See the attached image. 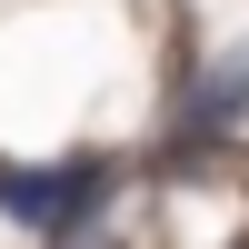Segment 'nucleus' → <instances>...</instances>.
Returning <instances> with one entry per match:
<instances>
[{
	"instance_id": "f257e3e1",
	"label": "nucleus",
	"mask_w": 249,
	"mask_h": 249,
	"mask_svg": "<svg viewBox=\"0 0 249 249\" xmlns=\"http://www.w3.org/2000/svg\"><path fill=\"white\" fill-rule=\"evenodd\" d=\"M100 199H110V170H100V160H60V170H10V160H0V210H10L20 230L70 239V230L100 219Z\"/></svg>"
},
{
	"instance_id": "f03ea898",
	"label": "nucleus",
	"mask_w": 249,
	"mask_h": 249,
	"mask_svg": "<svg viewBox=\"0 0 249 249\" xmlns=\"http://www.w3.org/2000/svg\"><path fill=\"white\" fill-rule=\"evenodd\" d=\"M239 100H249V60H230V70H219V80H210V90H199V100H190V110H199V130H219V120H230V110H239Z\"/></svg>"
}]
</instances>
